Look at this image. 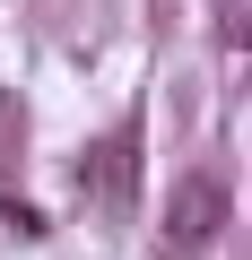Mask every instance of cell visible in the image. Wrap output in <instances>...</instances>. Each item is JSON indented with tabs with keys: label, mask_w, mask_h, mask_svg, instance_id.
I'll list each match as a JSON object with an SVG mask.
<instances>
[{
	"label": "cell",
	"mask_w": 252,
	"mask_h": 260,
	"mask_svg": "<svg viewBox=\"0 0 252 260\" xmlns=\"http://www.w3.org/2000/svg\"><path fill=\"white\" fill-rule=\"evenodd\" d=\"M131 191H139V121H113V139L87 148V200L131 208Z\"/></svg>",
	"instance_id": "cell-1"
},
{
	"label": "cell",
	"mask_w": 252,
	"mask_h": 260,
	"mask_svg": "<svg viewBox=\"0 0 252 260\" xmlns=\"http://www.w3.org/2000/svg\"><path fill=\"white\" fill-rule=\"evenodd\" d=\"M217 225H226V182L217 174H183L174 182V208H165V243L200 251V243H217Z\"/></svg>",
	"instance_id": "cell-2"
},
{
	"label": "cell",
	"mask_w": 252,
	"mask_h": 260,
	"mask_svg": "<svg viewBox=\"0 0 252 260\" xmlns=\"http://www.w3.org/2000/svg\"><path fill=\"white\" fill-rule=\"evenodd\" d=\"M165 9H174V0H157V18H165Z\"/></svg>",
	"instance_id": "cell-3"
}]
</instances>
